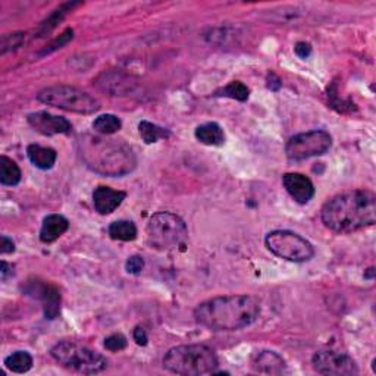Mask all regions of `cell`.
<instances>
[{"label": "cell", "instance_id": "6da1fadb", "mask_svg": "<svg viewBox=\"0 0 376 376\" xmlns=\"http://www.w3.org/2000/svg\"><path fill=\"white\" fill-rule=\"evenodd\" d=\"M260 304L252 295H222L200 303L196 322L210 331H240L256 322Z\"/></svg>", "mask_w": 376, "mask_h": 376}, {"label": "cell", "instance_id": "7a4b0ae2", "mask_svg": "<svg viewBox=\"0 0 376 376\" xmlns=\"http://www.w3.org/2000/svg\"><path fill=\"white\" fill-rule=\"evenodd\" d=\"M322 222L338 234H350L376 221V197L368 190L343 192L328 200L321 212Z\"/></svg>", "mask_w": 376, "mask_h": 376}, {"label": "cell", "instance_id": "3957f363", "mask_svg": "<svg viewBox=\"0 0 376 376\" xmlns=\"http://www.w3.org/2000/svg\"><path fill=\"white\" fill-rule=\"evenodd\" d=\"M77 149L87 168L106 177H122L135 169L137 157L130 144L108 135H83Z\"/></svg>", "mask_w": 376, "mask_h": 376}, {"label": "cell", "instance_id": "277c9868", "mask_svg": "<svg viewBox=\"0 0 376 376\" xmlns=\"http://www.w3.org/2000/svg\"><path fill=\"white\" fill-rule=\"evenodd\" d=\"M218 366L215 351L203 344L178 346L170 348L164 357V368L169 372L184 376H199L213 373Z\"/></svg>", "mask_w": 376, "mask_h": 376}, {"label": "cell", "instance_id": "5b68a950", "mask_svg": "<svg viewBox=\"0 0 376 376\" xmlns=\"http://www.w3.org/2000/svg\"><path fill=\"white\" fill-rule=\"evenodd\" d=\"M188 228L178 215L172 212H157L146 226L147 244L159 252H168L184 246Z\"/></svg>", "mask_w": 376, "mask_h": 376}, {"label": "cell", "instance_id": "8992f818", "mask_svg": "<svg viewBox=\"0 0 376 376\" xmlns=\"http://www.w3.org/2000/svg\"><path fill=\"white\" fill-rule=\"evenodd\" d=\"M52 357L68 370L84 375H95L108 368V360L100 353L79 346L71 341H62L50 350Z\"/></svg>", "mask_w": 376, "mask_h": 376}, {"label": "cell", "instance_id": "52a82bcc", "mask_svg": "<svg viewBox=\"0 0 376 376\" xmlns=\"http://www.w3.org/2000/svg\"><path fill=\"white\" fill-rule=\"evenodd\" d=\"M41 103L68 112L91 115L100 109V103L86 91L71 86H53L43 88L37 95Z\"/></svg>", "mask_w": 376, "mask_h": 376}, {"label": "cell", "instance_id": "ba28073f", "mask_svg": "<svg viewBox=\"0 0 376 376\" xmlns=\"http://www.w3.org/2000/svg\"><path fill=\"white\" fill-rule=\"evenodd\" d=\"M265 244L270 253L279 259L294 261V264L309 261L315 256L313 246L297 232L288 230L269 232L265 238Z\"/></svg>", "mask_w": 376, "mask_h": 376}, {"label": "cell", "instance_id": "9c48e42d", "mask_svg": "<svg viewBox=\"0 0 376 376\" xmlns=\"http://www.w3.org/2000/svg\"><path fill=\"white\" fill-rule=\"evenodd\" d=\"M333 146V137L324 130H313L291 137L286 144V155L290 161H306L325 155Z\"/></svg>", "mask_w": 376, "mask_h": 376}, {"label": "cell", "instance_id": "30bf717a", "mask_svg": "<svg viewBox=\"0 0 376 376\" xmlns=\"http://www.w3.org/2000/svg\"><path fill=\"white\" fill-rule=\"evenodd\" d=\"M313 369L321 375H335V376H351L357 375L359 368L356 362L343 353L324 350L317 351L312 359Z\"/></svg>", "mask_w": 376, "mask_h": 376}, {"label": "cell", "instance_id": "8fae6325", "mask_svg": "<svg viewBox=\"0 0 376 376\" xmlns=\"http://www.w3.org/2000/svg\"><path fill=\"white\" fill-rule=\"evenodd\" d=\"M22 293L28 297L37 299L43 304L46 319H56L61 313V293L58 287L50 282L41 281L39 278L28 279L22 287Z\"/></svg>", "mask_w": 376, "mask_h": 376}, {"label": "cell", "instance_id": "7c38bea8", "mask_svg": "<svg viewBox=\"0 0 376 376\" xmlns=\"http://www.w3.org/2000/svg\"><path fill=\"white\" fill-rule=\"evenodd\" d=\"M95 86L108 96H130L139 88V81L121 70H109L95 79Z\"/></svg>", "mask_w": 376, "mask_h": 376}, {"label": "cell", "instance_id": "4fadbf2b", "mask_svg": "<svg viewBox=\"0 0 376 376\" xmlns=\"http://www.w3.org/2000/svg\"><path fill=\"white\" fill-rule=\"evenodd\" d=\"M27 121L32 130L43 135H58V134H70L72 131V123L63 117L52 115L49 112H34L27 117Z\"/></svg>", "mask_w": 376, "mask_h": 376}, {"label": "cell", "instance_id": "5bb4252c", "mask_svg": "<svg viewBox=\"0 0 376 376\" xmlns=\"http://www.w3.org/2000/svg\"><path fill=\"white\" fill-rule=\"evenodd\" d=\"M282 184L286 187L288 195L300 204L309 203L313 196H315V186L310 181V178H307L303 174L297 172H290L282 177Z\"/></svg>", "mask_w": 376, "mask_h": 376}, {"label": "cell", "instance_id": "9a60e30c", "mask_svg": "<svg viewBox=\"0 0 376 376\" xmlns=\"http://www.w3.org/2000/svg\"><path fill=\"white\" fill-rule=\"evenodd\" d=\"M252 368L257 373L265 375H282L287 372V363L278 353L270 350L255 351L250 357Z\"/></svg>", "mask_w": 376, "mask_h": 376}, {"label": "cell", "instance_id": "2e32d148", "mask_svg": "<svg viewBox=\"0 0 376 376\" xmlns=\"http://www.w3.org/2000/svg\"><path fill=\"white\" fill-rule=\"evenodd\" d=\"M125 197H127V192L125 191L100 186L93 191L95 209L100 215H109L112 212H115L121 206Z\"/></svg>", "mask_w": 376, "mask_h": 376}, {"label": "cell", "instance_id": "e0dca14e", "mask_svg": "<svg viewBox=\"0 0 376 376\" xmlns=\"http://www.w3.org/2000/svg\"><path fill=\"white\" fill-rule=\"evenodd\" d=\"M68 228H70V221L65 216L56 213L46 216L40 230V241L44 244H50L62 237L68 231Z\"/></svg>", "mask_w": 376, "mask_h": 376}, {"label": "cell", "instance_id": "ac0fdd59", "mask_svg": "<svg viewBox=\"0 0 376 376\" xmlns=\"http://www.w3.org/2000/svg\"><path fill=\"white\" fill-rule=\"evenodd\" d=\"M27 156L30 162L43 170L52 169L58 159V153L52 147H43L40 144H30L27 147Z\"/></svg>", "mask_w": 376, "mask_h": 376}, {"label": "cell", "instance_id": "d6986e66", "mask_svg": "<svg viewBox=\"0 0 376 376\" xmlns=\"http://www.w3.org/2000/svg\"><path fill=\"white\" fill-rule=\"evenodd\" d=\"M196 139L206 146H213V147H221L225 144V132L221 128V125L216 122H208L199 125L195 131Z\"/></svg>", "mask_w": 376, "mask_h": 376}, {"label": "cell", "instance_id": "ffe728a7", "mask_svg": "<svg viewBox=\"0 0 376 376\" xmlns=\"http://www.w3.org/2000/svg\"><path fill=\"white\" fill-rule=\"evenodd\" d=\"M21 169L8 156L0 157V184L6 187H15L21 182Z\"/></svg>", "mask_w": 376, "mask_h": 376}, {"label": "cell", "instance_id": "44dd1931", "mask_svg": "<svg viewBox=\"0 0 376 376\" xmlns=\"http://www.w3.org/2000/svg\"><path fill=\"white\" fill-rule=\"evenodd\" d=\"M108 234L112 240L134 241L137 238V226L132 221H127V219L115 221L109 225Z\"/></svg>", "mask_w": 376, "mask_h": 376}, {"label": "cell", "instance_id": "7402d4cb", "mask_svg": "<svg viewBox=\"0 0 376 376\" xmlns=\"http://www.w3.org/2000/svg\"><path fill=\"white\" fill-rule=\"evenodd\" d=\"M139 132H140L141 140L146 144H153V143H157L159 140H166L170 135V132L166 128L159 127V125L152 123L149 121H141L139 123Z\"/></svg>", "mask_w": 376, "mask_h": 376}, {"label": "cell", "instance_id": "603a6c76", "mask_svg": "<svg viewBox=\"0 0 376 376\" xmlns=\"http://www.w3.org/2000/svg\"><path fill=\"white\" fill-rule=\"evenodd\" d=\"M5 366L14 373H27L32 368V356L28 351H15L5 359Z\"/></svg>", "mask_w": 376, "mask_h": 376}, {"label": "cell", "instance_id": "cb8c5ba5", "mask_svg": "<svg viewBox=\"0 0 376 376\" xmlns=\"http://www.w3.org/2000/svg\"><path fill=\"white\" fill-rule=\"evenodd\" d=\"M79 5H81L79 2H68V3L61 5L58 9H55L53 14L40 26V30H39L40 36H44V34L50 32L68 15V12H71L74 8H77Z\"/></svg>", "mask_w": 376, "mask_h": 376}, {"label": "cell", "instance_id": "d4e9b609", "mask_svg": "<svg viewBox=\"0 0 376 376\" xmlns=\"http://www.w3.org/2000/svg\"><path fill=\"white\" fill-rule=\"evenodd\" d=\"M93 128L101 135H112L122 128V122L118 117L106 113V115H100L95 119Z\"/></svg>", "mask_w": 376, "mask_h": 376}, {"label": "cell", "instance_id": "484cf974", "mask_svg": "<svg viewBox=\"0 0 376 376\" xmlns=\"http://www.w3.org/2000/svg\"><path fill=\"white\" fill-rule=\"evenodd\" d=\"M216 96H224V97H230L238 101H246L250 96V90L241 81H232L226 87H224L221 91H218Z\"/></svg>", "mask_w": 376, "mask_h": 376}, {"label": "cell", "instance_id": "4316f807", "mask_svg": "<svg viewBox=\"0 0 376 376\" xmlns=\"http://www.w3.org/2000/svg\"><path fill=\"white\" fill-rule=\"evenodd\" d=\"M24 40H26V34L22 32L6 34V36L2 37V43H0V53L6 55L8 52L17 50L18 48H21Z\"/></svg>", "mask_w": 376, "mask_h": 376}, {"label": "cell", "instance_id": "83f0119b", "mask_svg": "<svg viewBox=\"0 0 376 376\" xmlns=\"http://www.w3.org/2000/svg\"><path fill=\"white\" fill-rule=\"evenodd\" d=\"M72 39H74V30H72V28H68V30H65V31L61 34L59 37H56L50 44L46 46V48L41 50L40 55L44 56V55H49V53H52V52H55V50H58V49H62L63 46L70 43Z\"/></svg>", "mask_w": 376, "mask_h": 376}, {"label": "cell", "instance_id": "f1b7e54d", "mask_svg": "<svg viewBox=\"0 0 376 376\" xmlns=\"http://www.w3.org/2000/svg\"><path fill=\"white\" fill-rule=\"evenodd\" d=\"M127 344H128V341L122 334H112L105 338V343H103L105 348L109 351H113V353L127 348Z\"/></svg>", "mask_w": 376, "mask_h": 376}, {"label": "cell", "instance_id": "f546056e", "mask_svg": "<svg viewBox=\"0 0 376 376\" xmlns=\"http://www.w3.org/2000/svg\"><path fill=\"white\" fill-rule=\"evenodd\" d=\"M125 269H127L128 273H131V275H139V273H141V270L144 269V260L141 256H131L127 264H125Z\"/></svg>", "mask_w": 376, "mask_h": 376}, {"label": "cell", "instance_id": "4dcf8cb0", "mask_svg": "<svg viewBox=\"0 0 376 376\" xmlns=\"http://www.w3.org/2000/svg\"><path fill=\"white\" fill-rule=\"evenodd\" d=\"M294 52H295V55L299 56V58L307 59L310 56V53H312V46H310V43L299 41L297 44L294 46Z\"/></svg>", "mask_w": 376, "mask_h": 376}, {"label": "cell", "instance_id": "1f68e13d", "mask_svg": "<svg viewBox=\"0 0 376 376\" xmlns=\"http://www.w3.org/2000/svg\"><path fill=\"white\" fill-rule=\"evenodd\" d=\"M15 252V243L8 238L6 235H2L0 238V253L2 255H10Z\"/></svg>", "mask_w": 376, "mask_h": 376}, {"label": "cell", "instance_id": "d6a6232c", "mask_svg": "<svg viewBox=\"0 0 376 376\" xmlns=\"http://www.w3.org/2000/svg\"><path fill=\"white\" fill-rule=\"evenodd\" d=\"M132 337H134V341L139 346H147V343H149V337H147V333L144 331V329L141 326H137L134 329V333H132Z\"/></svg>", "mask_w": 376, "mask_h": 376}, {"label": "cell", "instance_id": "836d02e7", "mask_svg": "<svg viewBox=\"0 0 376 376\" xmlns=\"http://www.w3.org/2000/svg\"><path fill=\"white\" fill-rule=\"evenodd\" d=\"M268 87L272 90V91H278L281 87H282V81L279 79L278 75H275L273 72H270L268 75Z\"/></svg>", "mask_w": 376, "mask_h": 376}, {"label": "cell", "instance_id": "e575fe53", "mask_svg": "<svg viewBox=\"0 0 376 376\" xmlns=\"http://www.w3.org/2000/svg\"><path fill=\"white\" fill-rule=\"evenodd\" d=\"M12 269H14L12 265H9L8 261L2 260V264H0V277H2L3 281H6L9 275H12V273H14Z\"/></svg>", "mask_w": 376, "mask_h": 376}, {"label": "cell", "instance_id": "d590c367", "mask_svg": "<svg viewBox=\"0 0 376 376\" xmlns=\"http://www.w3.org/2000/svg\"><path fill=\"white\" fill-rule=\"evenodd\" d=\"M373 273H375V269H373V268L368 269V273H364V278H368V279H373Z\"/></svg>", "mask_w": 376, "mask_h": 376}]
</instances>
